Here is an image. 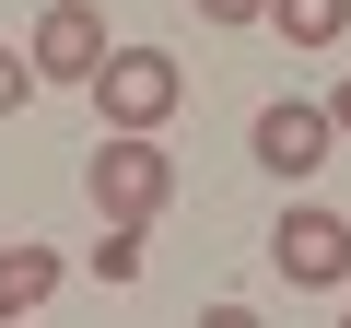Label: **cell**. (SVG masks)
Returning <instances> with one entry per match:
<instances>
[{
    "label": "cell",
    "mask_w": 351,
    "mask_h": 328,
    "mask_svg": "<svg viewBox=\"0 0 351 328\" xmlns=\"http://www.w3.org/2000/svg\"><path fill=\"white\" fill-rule=\"evenodd\" d=\"M82 188H94V223H141V235H152V211L176 200V164H164L152 129H106L94 164H82Z\"/></svg>",
    "instance_id": "obj_1"
},
{
    "label": "cell",
    "mask_w": 351,
    "mask_h": 328,
    "mask_svg": "<svg viewBox=\"0 0 351 328\" xmlns=\"http://www.w3.org/2000/svg\"><path fill=\"white\" fill-rule=\"evenodd\" d=\"M82 94H94L106 129H164L176 106H188V71H176L164 47H106V59L82 71Z\"/></svg>",
    "instance_id": "obj_2"
},
{
    "label": "cell",
    "mask_w": 351,
    "mask_h": 328,
    "mask_svg": "<svg viewBox=\"0 0 351 328\" xmlns=\"http://www.w3.org/2000/svg\"><path fill=\"white\" fill-rule=\"evenodd\" d=\"M269 270H281L293 293H339V281H351V223H339L328 200H293V211L269 223Z\"/></svg>",
    "instance_id": "obj_3"
},
{
    "label": "cell",
    "mask_w": 351,
    "mask_h": 328,
    "mask_svg": "<svg viewBox=\"0 0 351 328\" xmlns=\"http://www.w3.org/2000/svg\"><path fill=\"white\" fill-rule=\"evenodd\" d=\"M328 106L316 94H269L258 117H246V152H258V176H316V164H328Z\"/></svg>",
    "instance_id": "obj_4"
},
{
    "label": "cell",
    "mask_w": 351,
    "mask_h": 328,
    "mask_svg": "<svg viewBox=\"0 0 351 328\" xmlns=\"http://www.w3.org/2000/svg\"><path fill=\"white\" fill-rule=\"evenodd\" d=\"M24 59H36V82H82V71L106 59V12H94V0H47Z\"/></svg>",
    "instance_id": "obj_5"
},
{
    "label": "cell",
    "mask_w": 351,
    "mask_h": 328,
    "mask_svg": "<svg viewBox=\"0 0 351 328\" xmlns=\"http://www.w3.org/2000/svg\"><path fill=\"white\" fill-rule=\"evenodd\" d=\"M59 270H71L59 246H0V316H36L59 293Z\"/></svg>",
    "instance_id": "obj_6"
},
{
    "label": "cell",
    "mask_w": 351,
    "mask_h": 328,
    "mask_svg": "<svg viewBox=\"0 0 351 328\" xmlns=\"http://www.w3.org/2000/svg\"><path fill=\"white\" fill-rule=\"evenodd\" d=\"M281 47H339L351 36V0H269V12H258Z\"/></svg>",
    "instance_id": "obj_7"
},
{
    "label": "cell",
    "mask_w": 351,
    "mask_h": 328,
    "mask_svg": "<svg viewBox=\"0 0 351 328\" xmlns=\"http://www.w3.org/2000/svg\"><path fill=\"white\" fill-rule=\"evenodd\" d=\"M94 270L106 281H141V223H94Z\"/></svg>",
    "instance_id": "obj_8"
},
{
    "label": "cell",
    "mask_w": 351,
    "mask_h": 328,
    "mask_svg": "<svg viewBox=\"0 0 351 328\" xmlns=\"http://www.w3.org/2000/svg\"><path fill=\"white\" fill-rule=\"evenodd\" d=\"M24 94H36V59H12V47H0V117H12Z\"/></svg>",
    "instance_id": "obj_9"
},
{
    "label": "cell",
    "mask_w": 351,
    "mask_h": 328,
    "mask_svg": "<svg viewBox=\"0 0 351 328\" xmlns=\"http://www.w3.org/2000/svg\"><path fill=\"white\" fill-rule=\"evenodd\" d=\"M269 0H199V24H258Z\"/></svg>",
    "instance_id": "obj_10"
},
{
    "label": "cell",
    "mask_w": 351,
    "mask_h": 328,
    "mask_svg": "<svg viewBox=\"0 0 351 328\" xmlns=\"http://www.w3.org/2000/svg\"><path fill=\"white\" fill-rule=\"evenodd\" d=\"M316 106H328V129H339V141H351V71H339V82H328V94H316Z\"/></svg>",
    "instance_id": "obj_11"
}]
</instances>
